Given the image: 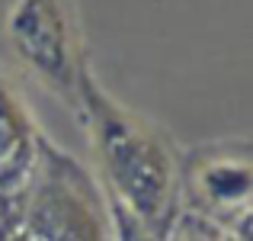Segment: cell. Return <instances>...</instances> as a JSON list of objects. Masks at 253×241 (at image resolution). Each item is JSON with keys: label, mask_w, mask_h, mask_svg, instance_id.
<instances>
[{"label": "cell", "mask_w": 253, "mask_h": 241, "mask_svg": "<svg viewBox=\"0 0 253 241\" xmlns=\"http://www.w3.org/2000/svg\"><path fill=\"white\" fill-rule=\"evenodd\" d=\"M81 116L99 161V186L157 238L179 209V148L141 113L119 103L86 68L77 84Z\"/></svg>", "instance_id": "cell-1"}, {"label": "cell", "mask_w": 253, "mask_h": 241, "mask_svg": "<svg viewBox=\"0 0 253 241\" xmlns=\"http://www.w3.org/2000/svg\"><path fill=\"white\" fill-rule=\"evenodd\" d=\"M0 241H112L99 180L45 138L26 186L0 203Z\"/></svg>", "instance_id": "cell-2"}, {"label": "cell", "mask_w": 253, "mask_h": 241, "mask_svg": "<svg viewBox=\"0 0 253 241\" xmlns=\"http://www.w3.org/2000/svg\"><path fill=\"white\" fill-rule=\"evenodd\" d=\"M0 42L26 74L74 110L90 68L74 0H0Z\"/></svg>", "instance_id": "cell-3"}, {"label": "cell", "mask_w": 253, "mask_h": 241, "mask_svg": "<svg viewBox=\"0 0 253 241\" xmlns=\"http://www.w3.org/2000/svg\"><path fill=\"white\" fill-rule=\"evenodd\" d=\"M253 161L247 142L199 145L179 158V206L250 238Z\"/></svg>", "instance_id": "cell-4"}, {"label": "cell", "mask_w": 253, "mask_h": 241, "mask_svg": "<svg viewBox=\"0 0 253 241\" xmlns=\"http://www.w3.org/2000/svg\"><path fill=\"white\" fill-rule=\"evenodd\" d=\"M45 135L29 103L0 71V203L26 186L42 155Z\"/></svg>", "instance_id": "cell-5"}, {"label": "cell", "mask_w": 253, "mask_h": 241, "mask_svg": "<svg viewBox=\"0 0 253 241\" xmlns=\"http://www.w3.org/2000/svg\"><path fill=\"white\" fill-rule=\"evenodd\" d=\"M161 241H250L237 232H231L228 225L215 222V219L202 216V212H192L186 206H179L173 212L170 225L164 229Z\"/></svg>", "instance_id": "cell-6"}, {"label": "cell", "mask_w": 253, "mask_h": 241, "mask_svg": "<svg viewBox=\"0 0 253 241\" xmlns=\"http://www.w3.org/2000/svg\"><path fill=\"white\" fill-rule=\"evenodd\" d=\"M106 196V193H103ZM106 206H109V222H112V241H161L154 235V232H148L141 222H138L135 216H128V212L122 209V206L116 203V199L106 196Z\"/></svg>", "instance_id": "cell-7"}]
</instances>
